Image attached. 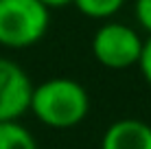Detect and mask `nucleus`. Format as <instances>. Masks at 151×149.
Returning a JSON list of instances; mask_svg holds the SVG:
<instances>
[{
    "label": "nucleus",
    "instance_id": "1",
    "mask_svg": "<svg viewBox=\"0 0 151 149\" xmlns=\"http://www.w3.org/2000/svg\"><path fill=\"white\" fill-rule=\"evenodd\" d=\"M29 110L46 127L70 130L88 116L90 96L79 81L68 77H55L33 88Z\"/></svg>",
    "mask_w": 151,
    "mask_h": 149
},
{
    "label": "nucleus",
    "instance_id": "2",
    "mask_svg": "<svg viewBox=\"0 0 151 149\" xmlns=\"http://www.w3.org/2000/svg\"><path fill=\"white\" fill-rule=\"evenodd\" d=\"M50 27V9L40 0H0V46L29 48Z\"/></svg>",
    "mask_w": 151,
    "mask_h": 149
},
{
    "label": "nucleus",
    "instance_id": "3",
    "mask_svg": "<svg viewBox=\"0 0 151 149\" xmlns=\"http://www.w3.org/2000/svg\"><path fill=\"white\" fill-rule=\"evenodd\" d=\"M145 42L136 29L123 22H105L92 37V55L101 66L112 70H125L138 64Z\"/></svg>",
    "mask_w": 151,
    "mask_h": 149
},
{
    "label": "nucleus",
    "instance_id": "4",
    "mask_svg": "<svg viewBox=\"0 0 151 149\" xmlns=\"http://www.w3.org/2000/svg\"><path fill=\"white\" fill-rule=\"evenodd\" d=\"M35 86L13 59L0 57V121H18L31 107Z\"/></svg>",
    "mask_w": 151,
    "mask_h": 149
},
{
    "label": "nucleus",
    "instance_id": "5",
    "mask_svg": "<svg viewBox=\"0 0 151 149\" xmlns=\"http://www.w3.org/2000/svg\"><path fill=\"white\" fill-rule=\"evenodd\" d=\"M101 149H151V125L138 119L114 121L101 138Z\"/></svg>",
    "mask_w": 151,
    "mask_h": 149
},
{
    "label": "nucleus",
    "instance_id": "6",
    "mask_svg": "<svg viewBox=\"0 0 151 149\" xmlns=\"http://www.w3.org/2000/svg\"><path fill=\"white\" fill-rule=\"evenodd\" d=\"M0 149H37V143L18 121H0Z\"/></svg>",
    "mask_w": 151,
    "mask_h": 149
},
{
    "label": "nucleus",
    "instance_id": "7",
    "mask_svg": "<svg viewBox=\"0 0 151 149\" xmlns=\"http://www.w3.org/2000/svg\"><path fill=\"white\" fill-rule=\"evenodd\" d=\"M125 2H127V0H72V4H75L83 15L94 18V20L112 18L114 13H118L123 9Z\"/></svg>",
    "mask_w": 151,
    "mask_h": 149
},
{
    "label": "nucleus",
    "instance_id": "8",
    "mask_svg": "<svg viewBox=\"0 0 151 149\" xmlns=\"http://www.w3.org/2000/svg\"><path fill=\"white\" fill-rule=\"evenodd\" d=\"M138 66H140V73H142L145 81H147L149 88H151V35H149V40H145L142 55H140V59H138Z\"/></svg>",
    "mask_w": 151,
    "mask_h": 149
},
{
    "label": "nucleus",
    "instance_id": "9",
    "mask_svg": "<svg viewBox=\"0 0 151 149\" xmlns=\"http://www.w3.org/2000/svg\"><path fill=\"white\" fill-rule=\"evenodd\" d=\"M136 18L140 27L151 35V0H136Z\"/></svg>",
    "mask_w": 151,
    "mask_h": 149
},
{
    "label": "nucleus",
    "instance_id": "10",
    "mask_svg": "<svg viewBox=\"0 0 151 149\" xmlns=\"http://www.w3.org/2000/svg\"><path fill=\"white\" fill-rule=\"evenodd\" d=\"M42 4H46L48 9H61L66 4H72V0H40Z\"/></svg>",
    "mask_w": 151,
    "mask_h": 149
}]
</instances>
